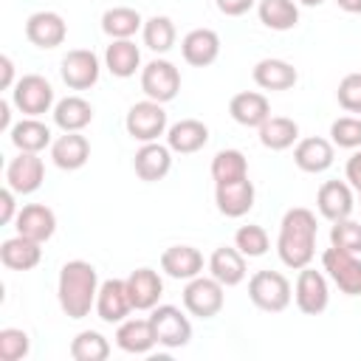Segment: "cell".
<instances>
[{"mask_svg":"<svg viewBox=\"0 0 361 361\" xmlns=\"http://www.w3.org/2000/svg\"><path fill=\"white\" fill-rule=\"evenodd\" d=\"M279 259L288 268H305L316 251V214L305 206H293L285 212L276 240Z\"/></svg>","mask_w":361,"mask_h":361,"instance_id":"obj_1","label":"cell"},{"mask_svg":"<svg viewBox=\"0 0 361 361\" xmlns=\"http://www.w3.org/2000/svg\"><path fill=\"white\" fill-rule=\"evenodd\" d=\"M99 276L96 268L85 259H71L59 271V307L71 319H82L96 305Z\"/></svg>","mask_w":361,"mask_h":361,"instance_id":"obj_2","label":"cell"},{"mask_svg":"<svg viewBox=\"0 0 361 361\" xmlns=\"http://www.w3.org/2000/svg\"><path fill=\"white\" fill-rule=\"evenodd\" d=\"M248 296L259 310L279 313L290 305V282L279 271H257L248 279Z\"/></svg>","mask_w":361,"mask_h":361,"instance_id":"obj_3","label":"cell"},{"mask_svg":"<svg viewBox=\"0 0 361 361\" xmlns=\"http://www.w3.org/2000/svg\"><path fill=\"white\" fill-rule=\"evenodd\" d=\"M223 282H217L214 276H192L189 285L183 288V305L192 316L200 319H212L220 313L223 307Z\"/></svg>","mask_w":361,"mask_h":361,"instance_id":"obj_4","label":"cell"},{"mask_svg":"<svg viewBox=\"0 0 361 361\" xmlns=\"http://www.w3.org/2000/svg\"><path fill=\"white\" fill-rule=\"evenodd\" d=\"M322 262H324V271L330 274V279L338 285L341 293H347V296L361 293V259H358V254H350V251H341V248L330 245L322 254Z\"/></svg>","mask_w":361,"mask_h":361,"instance_id":"obj_5","label":"cell"},{"mask_svg":"<svg viewBox=\"0 0 361 361\" xmlns=\"http://www.w3.org/2000/svg\"><path fill=\"white\" fill-rule=\"evenodd\" d=\"M149 324H152V333H155V341L158 344L183 347L192 338V324H189V319L175 305H158V307H152Z\"/></svg>","mask_w":361,"mask_h":361,"instance_id":"obj_6","label":"cell"},{"mask_svg":"<svg viewBox=\"0 0 361 361\" xmlns=\"http://www.w3.org/2000/svg\"><path fill=\"white\" fill-rule=\"evenodd\" d=\"M141 90L147 93V99L152 102H172L180 90V73L172 62L166 59H152L144 71H141Z\"/></svg>","mask_w":361,"mask_h":361,"instance_id":"obj_7","label":"cell"},{"mask_svg":"<svg viewBox=\"0 0 361 361\" xmlns=\"http://www.w3.org/2000/svg\"><path fill=\"white\" fill-rule=\"evenodd\" d=\"M127 133L135 138V141H155L158 135H164L166 130V113L161 107V102H138L127 110Z\"/></svg>","mask_w":361,"mask_h":361,"instance_id":"obj_8","label":"cell"},{"mask_svg":"<svg viewBox=\"0 0 361 361\" xmlns=\"http://www.w3.org/2000/svg\"><path fill=\"white\" fill-rule=\"evenodd\" d=\"M14 104L20 107V113L37 118V116L48 113V107L54 104V87L48 85L45 76L28 73L14 82Z\"/></svg>","mask_w":361,"mask_h":361,"instance_id":"obj_9","label":"cell"},{"mask_svg":"<svg viewBox=\"0 0 361 361\" xmlns=\"http://www.w3.org/2000/svg\"><path fill=\"white\" fill-rule=\"evenodd\" d=\"M59 73L71 90H87L99 79V56L87 48H73L62 56Z\"/></svg>","mask_w":361,"mask_h":361,"instance_id":"obj_10","label":"cell"},{"mask_svg":"<svg viewBox=\"0 0 361 361\" xmlns=\"http://www.w3.org/2000/svg\"><path fill=\"white\" fill-rule=\"evenodd\" d=\"M296 307L307 316H319L324 307H327V282L324 276L316 271V268H299V276H296Z\"/></svg>","mask_w":361,"mask_h":361,"instance_id":"obj_11","label":"cell"},{"mask_svg":"<svg viewBox=\"0 0 361 361\" xmlns=\"http://www.w3.org/2000/svg\"><path fill=\"white\" fill-rule=\"evenodd\" d=\"M65 20L56 11H34L25 20V37L37 48H56L65 42Z\"/></svg>","mask_w":361,"mask_h":361,"instance_id":"obj_12","label":"cell"},{"mask_svg":"<svg viewBox=\"0 0 361 361\" xmlns=\"http://www.w3.org/2000/svg\"><path fill=\"white\" fill-rule=\"evenodd\" d=\"M42 175H45V166H42V158H37V152H20L17 158H11V164L6 169L8 186L20 195L37 192L42 183Z\"/></svg>","mask_w":361,"mask_h":361,"instance_id":"obj_13","label":"cell"},{"mask_svg":"<svg viewBox=\"0 0 361 361\" xmlns=\"http://www.w3.org/2000/svg\"><path fill=\"white\" fill-rule=\"evenodd\" d=\"M214 203L220 214L226 217H243L254 206V183L248 178L231 180V183H217L214 186Z\"/></svg>","mask_w":361,"mask_h":361,"instance_id":"obj_14","label":"cell"},{"mask_svg":"<svg viewBox=\"0 0 361 361\" xmlns=\"http://www.w3.org/2000/svg\"><path fill=\"white\" fill-rule=\"evenodd\" d=\"M133 310L130 293H127V279H107L99 285L96 293V313L104 322H121Z\"/></svg>","mask_w":361,"mask_h":361,"instance_id":"obj_15","label":"cell"},{"mask_svg":"<svg viewBox=\"0 0 361 361\" xmlns=\"http://www.w3.org/2000/svg\"><path fill=\"white\" fill-rule=\"evenodd\" d=\"M180 54L195 68L212 65L217 59V54H220V37H217V31H212V28H195V31H189L183 37V42H180Z\"/></svg>","mask_w":361,"mask_h":361,"instance_id":"obj_16","label":"cell"},{"mask_svg":"<svg viewBox=\"0 0 361 361\" xmlns=\"http://www.w3.org/2000/svg\"><path fill=\"white\" fill-rule=\"evenodd\" d=\"M17 234L31 237L37 243H45L56 228V214L45 203H28L17 212Z\"/></svg>","mask_w":361,"mask_h":361,"instance_id":"obj_17","label":"cell"},{"mask_svg":"<svg viewBox=\"0 0 361 361\" xmlns=\"http://www.w3.org/2000/svg\"><path fill=\"white\" fill-rule=\"evenodd\" d=\"M161 290H164V282L152 268H135L127 276V293L135 310H152L158 305Z\"/></svg>","mask_w":361,"mask_h":361,"instance_id":"obj_18","label":"cell"},{"mask_svg":"<svg viewBox=\"0 0 361 361\" xmlns=\"http://www.w3.org/2000/svg\"><path fill=\"white\" fill-rule=\"evenodd\" d=\"M228 113L237 124L243 127H259L268 116H271V104L262 93L257 90H243V93H234L231 102H228Z\"/></svg>","mask_w":361,"mask_h":361,"instance_id":"obj_19","label":"cell"},{"mask_svg":"<svg viewBox=\"0 0 361 361\" xmlns=\"http://www.w3.org/2000/svg\"><path fill=\"white\" fill-rule=\"evenodd\" d=\"M316 206L327 220H344L353 212V192L344 180H324L316 195Z\"/></svg>","mask_w":361,"mask_h":361,"instance_id":"obj_20","label":"cell"},{"mask_svg":"<svg viewBox=\"0 0 361 361\" xmlns=\"http://www.w3.org/2000/svg\"><path fill=\"white\" fill-rule=\"evenodd\" d=\"M39 245L42 243L17 234V237H11V240H6L0 245V262L6 268H11V271H31L42 259V248Z\"/></svg>","mask_w":361,"mask_h":361,"instance_id":"obj_21","label":"cell"},{"mask_svg":"<svg viewBox=\"0 0 361 361\" xmlns=\"http://www.w3.org/2000/svg\"><path fill=\"white\" fill-rule=\"evenodd\" d=\"M172 166V158H169V147L164 144H155V141H147L135 158H133V169L141 180L152 183V180H161Z\"/></svg>","mask_w":361,"mask_h":361,"instance_id":"obj_22","label":"cell"},{"mask_svg":"<svg viewBox=\"0 0 361 361\" xmlns=\"http://www.w3.org/2000/svg\"><path fill=\"white\" fill-rule=\"evenodd\" d=\"M209 271L217 282H223L226 288L231 285H240L245 279V254L240 248H231V245H220L214 248L212 259H209Z\"/></svg>","mask_w":361,"mask_h":361,"instance_id":"obj_23","label":"cell"},{"mask_svg":"<svg viewBox=\"0 0 361 361\" xmlns=\"http://www.w3.org/2000/svg\"><path fill=\"white\" fill-rule=\"evenodd\" d=\"M251 76H254V82H257L259 87H265V90H288V87H293L296 79H299V73H296V68H293L290 62L274 59V56L259 59V62L254 65Z\"/></svg>","mask_w":361,"mask_h":361,"instance_id":"obj_24","label":"cell"},{"mask_svg":"<svg viewBox=\"0 0 361 361\" xmlns=\"http://www.w3.org/2000/svg\"><path fill=\"white\" fill-rule=\"evenodd\" d=\"M161 268L175 279H192L203 271V254L195 245H169L161 254Z\"/></svg>","mask_w":361,"mask_h":361,"instance_id":"obj_25","label":"cell"},{"mask_svg":"<svg viewBox=\"0 0 361 361\" xmlns=\"http://www.w3.org/2000/svg\"><path fill=\"white\" fill-rule=\"evenodd\" d=\"M51 158L59 169H79L90 158V144L79 133H65L51 144Z\"/></svg>","mask_w":361,"mask_h":361,"instance_id":"obj_26","label":"cell"},{"mask_svg":"<svg viewBox=\"0 0 361 361\" xmlns=\"http://www.w3.org/2000/svg\"><path fill=\"white\" fill-rule=\"evenodd\" d=\"M293 161L305 172H324L333 164V144L327 138H319V135L302 138L293 149Z\"/></svg>","mask_w":361,"mask_h":361,"instance_id":"obj_27","label":"cell"},{"mask_svg":"<svg viewBox=\"0 0 361 361\" xmlns=\"http://www.w3.org/2000/svg\"><path fill=\"white\" fill-rule=\"evenodd\" d=\"M166 141H169V149L175 152H197L209 141V127L197 118H180L169 127Z\"/></svg>","mask_w":361,"mask_h":361,"instance_id":"obj_28","label":"cell"},{"mask_svg":"<svg viewBox=\"0 0 361 361\" xmlns=\"http://www.w3.org/2000/svg\"><path fill=\"white\" fill-rule=\"evenodd\" d=\"M93 118V107L82 99V96H65L62 102H56L54 107V121L56 127H62L65 133H79L82 127H87Z\"/></svg>","mask_w":361,"mask_h":361,"instance_id":"obj_29","label":"cell"},{"mask_svg":"<svg viewBox=\"0 0 361 361\" xmlns=\"http://www.w3.org/2000/svg\"><path fill=\"white\" fill-rule=\"evenodd\" d=\"M299 138V124L288 116H268L259 124V141L268 149H288Z\"/></svg>","mask_w":361,"mask_h":361,"instance_id":"obj_30","label":"cell"},{"mask_svg":"<svg viewBox=\"0 0 361 361\" xmlns=\"http://www.w3.org/2000/svg\"><path fill=\"white\" fill-rule=\"evenodd\" d=\"M11 144L20 152H39L51 144V130L42 121H37L34 116H28L11 127Z\"/></svg>","mask_w":361,"mask_h":361,"instance_id":"obj_31","label":"cell"},{"mask_svg":"<svg viewBox=\"0 0 361 361\" xmlns=\"http://www.w3.org/2000/svg\"><path fill=\"white\" fill-rule=\"evenodd\" d=\"M104 62H107V71H110L113 76L127 79V76H133L135 68L141 65V51H138L135 42H130V39H113V42L107 45Z\"/></svg>","mask_w":361,"mask_h":361,"instance_id":"obj_32","label":"cell"},{"mask_svg":"<svg viewBox=\"0 0 361 361\" xmlns=\"http://www.w3.org/2000/svg\"><path fill=\"white\" fill-rule=\"evenodd\" d=\"M116 344L124 353H147L155 344V333L149 319H130L116 330Z\"/></svg>","mask_w":361,"mask_h":361,"instance_id":"obj_33","label":"cell"},{"mask_svg":"<svg viewBox=\"0 0 361 361\" xmlns=\"http://www.w3.org/2000/svg\"><path fill=\"white\" fill-rule=\"evenodd\" d=\"M141 28V14L130 6H113L102 14V31L113 39H130Z\"/></svg>","mask_w":361,"mask_h":361,"instance_id":"obj_34","label":"cell"},{"mask_svg":"<svg viewBox=\"0 0 361 361\" xmlns=\"http://www.w3.org/2000/svg\"><path fill=\"white\" fill-rule=\"evenodd\" d=\"M259 23L271 31H288L299 23V8L293 0H259Z\"/></svg>","mask_w":361,"mask_h":361,"instance_id":"obj_35","label":"cell"},{"mask_svg":"<svg viewBox=\"0 0 361 361\" xmlns=\"http://www.w3.org/2000/svg\"><path fill=\"white\" fill-rule=\"evenodd\" d=\"M212 178L214 183H231L240 178H248V161L240 149H220L212 161Z\"/></svg>","mask_w":361,"mask_h":361,"instance_id":"obj_36","label":"cell"},{"mask_svg":"<svg viewBox=\"0 0 361 361\" xmlns=\"http://www.w3.org/2000/svg\"><path fill=\"white\" fill-rule=\"evenodd\" d=\"M110 355V344L96 330H82L71 341V358L73 361H104Z\"/></svg>","mask_w":361,"mask_h":361,"instance_id":"obj_37","label":"cell"},{"mask_svg":"<svg viewBox=\"0 0 361 361\" xmlns=\"http://www.w3.org/2000/svg\"><path fill=\"white\" fill-rule=\"evenodd\" d=\"M144 45L155 54H164L175 45V25L169 17H149L144 23Z\"/></svg>","mask_w":361,"mask_h":361,"instance_id":"obj_38","label":"cell"},{"mask_svg":"<svg viewBox=\"0 0 361 361\" xmlns=\"http://www.w3.org/2000/svg\"><path fill=\"white\" fill-rule=\"evenodd\" d=\"M330 245L350 251V254H361V223H355L350 217L336 220L330 228Z\"/></svg>","mask_w":361,"mask_h":361,"instance_id":"obj_39","label":"cell"},{"mask_svg":"<svg viewBox=\"0 0 361 361\" xmlns=\"http://www.w3.org/2000/svg\"><path fill=\"white\" fill-rule=\"evenodd\" d=\"M234 243L245 257H262L268 251V231L262 226H257V223H248V226L237 228Z\"/></svg>","mask_w":361,"mask_h":361,"instance_id":"obj_40","label":"cell"},{"mask_svg":"<svg viewBox=\"0 0 361 361\" xmlns=\"http://www.w3.org/2000/svg\"><path fill=\"white\" fill-rule=\"evenodd\" d=\"M28 355V333L17 327L0 330V361H20Z\"/></svg>","mask_w":361,"mask_h":361,"instance_id":"obj_41","label":"cell"},{"mask_svg":"<svg viewBox=\"0 0 361 361\" xmlns=\"http://www.w3.org/2000/svg\"><path fill=\"white\" fill-rule=\"evenodd\" d=\"M330 135H333V144L344 147V149H353V147H361V118L355 116H341L330 124Z\"/></svg>","mask_w":361,"mask_h":361,"instance_id":"obj_42","label":"cell"},{"mask_svg":"<svg viewBox=\"0 0 361 361\" xmlns=\"http://www.w3.org/2000/svg\"><path fill=\"white\" fill-rule=\"evenodd\" d=\"M336 99L347 113H361V73H347L338 82Z\"/></svg>","mask_w":361,"mask_h":361,"instance_id":"obj_43","label":"cell"},{"mask_svg":"<svg viewBox=\"0 0 361 361\" xmlns=\"http://www.w3.org/2000/svg\"><path fill=\"white\" fill-rule=\"evenodd\" d=\"M14 217V189H0V226H6Z\"/></svg>","mask_w":361,"mask_h":361,"instance_id":"obj_44","label":"cell"},{"mask_svg":"<svg viewBox=\"0 0 361 361\" xmlns=\"http://www.w3.org/2000/svg\"><path fill=\"white\" fill-rule=\"evenodd\" d=\"M254 6V0H217V8L228 17H240Z\"/></svg>","mask_w":361,"mask_h":361,"instance_id":"obj_45","label":"cell"},{"mask_svg":"<svg viewBox=\"0 0 361 361\" xmlns=\"http://www.w3.org/2000/svg\"><path fill=\"white\" fill-rule=\"evenodd\" d=\"M347 180L361 192V149L347 161Z\"/></svg>","mask_w":361,"mask_h":361,"instance_id":"obj_46","label":"cell"},{"mask_svg":"<svg viewBox=\"0 0 361 361\" xmlns=\"http://www.w3.org/2000/svg\"><path fill=\"white\" fill-rule=\"evenodd\" d=\"M11 82H14V65H11V59L3 54V56H0V90H8Z\"/></svg>","mask_w":361,"mask_h":361,"instance_id":"obj_47","label":"cell"},{"mask_svg":"<svg viewBox=\"0 0 361 361\" xmlns=\"http://www.w3.org/2000/svg\"><path fill=\"white\" fill-rule=\"evenodd\" d=\"M336 3H338V8H344L350 14H361V0H336Z\"/></svg>","mask_w":361,"mask_h":361,"instance_id":"obj_48","label":"cell"},{"mask_svg":"<svg viewBox=\"0 0 361 361\" xmlns=\"http://www.w3.org/2000/svg\"><path fill=\"white\" fill-rule=\"evenodd\" d=\"M8 121H11L8 102H3V99H0V130H8Z\"/></svg>","mask_w":361,"mask_h":361,"instance_id":"obj_49","label":"cell"},{"mask_svg":"<svg viewBox=\"0 0 361 361\" xmlns=\"http://www.w3.org/2000/svg\"><path fill=\"white\" fill-rule=\"evenodd\" d=\"M299 3H305V6H319V3H324V0H299Z\"/></svg>","mask_w":361,"mask_h":361,"instance_id":"obj_50","label":"cell"},{"mask_svg":"<svg viewBox=\"0 0 361 361\" xmlns=\"http://www.w3.org/2000/svg\"><path fill=\"white\" fill-rule=\"evenodd\" d=\"M358 195H361V192H358Z\"/></svg>","mask_w":361,"mask_h":361,"instance_id":"obj_51","label":"cell"}]
</instances>
